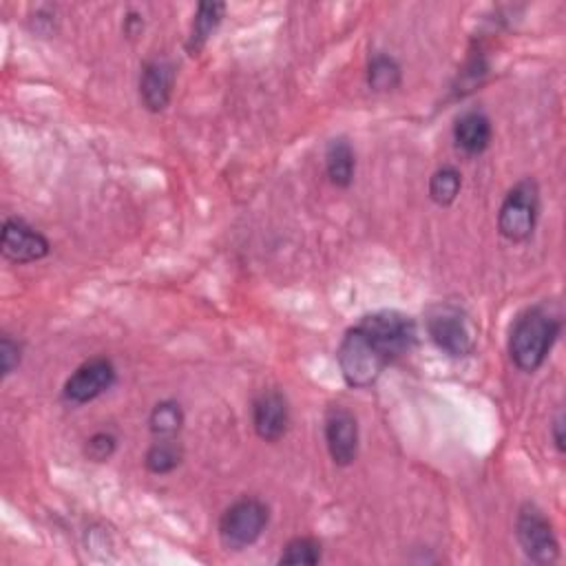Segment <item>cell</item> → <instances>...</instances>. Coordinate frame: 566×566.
Returning <instances> with one entry per match:
<instances>
[{
  "mask_svg": "<svg viewBox=\"0 0 566 566\" xmlns=\"http://www.w3.org/2000/svg\"><path fill=\"white\" fill-rule=\"evenodd\" d=\"M356 325L389 358V363L409 354L411 347L416 345V323L411 316L402 312L378 310V312L365 314Z\"/></svg>",
  "mask_w": 566,
  "mask_h": 566,
  "instance_id": "5b68a950",
  "label": "cell"
},
{
  "mask_svg": "<svg viewBox=\"0 0 566 566\" xmlns=\"http://www.w3.org/2000/svg\"><path fill=\"white\" fill-rule=\"evenodd\" d=\"M184 427V409L177 400H159L148 413V429L155 438H177Z\"/></svg>",
  "mask_w": 566,
  "mask_h": 566,
  "instance_id": "ac0fdd59",
  "label": "cell"
},
{
  "mask_svg": "<svg viewBox=\"0 0 566 566\" xmlns=\"http://www.w3.org/2000/svg\"><path fill=\"white\" fill-rule=\"evenodd\" d=\"M515 537L524 555L535 564H553L559 557V542L548 517L531 502L522 504L515 517Z\"/></svg>",
  "mask_w": 566,
  "mask_h": 566,
  "instance_id": "8992f818",
  "label": "cell"
},
{
  "mask_svg": "<svg viewBox=\"0 0 566 566\" xmlns=\"http://www.w3.org/2000/svg\"><path fill=\"white\" fill-rule=\"evenodd\" d=\"M175 64L168 57H150L142 64L139 73V99L146 111L161 113L172 97Z\"/></svg>",
  "mask_w": 566,
  "mask_h": 566,
  "instance_id": "8fae6325",
  "label": "cell"
},
{
  "mask_svg": "<svg viewBox=\"0 0 566 566\" xmlns=\"http://www.w3.org/2000/svg\"><path fill=\"white\" fill-rule=\"evenodd\" d=\"M184 460V449L177 444L175 438H157L144 455V464L150 473L155 475H166L172 473Z\"/></svg>",
  "mask_w": 566,
  "mask_h": 566,
  "instance_id": "e0dca14e",
  "label": "cell"
},
{
  "mask_svg": "<svg viewBox=\"0 0 566 566\" xmlns=\"http://www.w3.org/2000/svg\"><path fill=\"white\" fill-rule=\"evenodd\" d=\"M117 449V438L111 431H95L84 442V455L93 462H106Z\"/></svg>",
  "mask_w": 566,
  "mask_h": 566,
  "instance_id": "44dd1931",
  "label": "cell"
},
{
  "mask_svg": "<svg viewBox=\"0 0 566 566\" xmlns=\"http://www.w3.org/2000/svg\"><path fill=\"white\" fill-rule=\"evenodd\" d=\"M462 188V175L453 166H442L429 177V197L438 206H451Z\"/></svg>",
  "mask_w": 566,
  "mask_h": 566,
  "instance_id": "d6986e66",
  "label": "cell"
},
{
  "mask_svg": "<svg viewBox=\"0 0 566 566\" xmlns=\"http://www.w3.org/2000/svg\"><path fill=\"white\" fill-rule=\"evenodd\" d=\"M493 137L491 119L480 108H469L455 117L453 142L464 155H480L489 148Z\"/></svg>",
  "mask_w": 566,
  "mask_h": 566,
  "instance_id": "4fadbf2b",
  "label": "cell"
},
{
  "mask_svg": "<svg viewBox=\"0 0 566 566\" xmlns=\"http://www.w3.org/2000/svg\"><path fill=\"white\" fill-rule=\"evenodd\" d=\"M223 13H226L223 2H199L197 11L192 15L190 33L186 38V53L188 55H199L201 53V49L208 44L214 29L221 24Z\"/></svg>",
  "mask_w": 566,
  "mask_h": 566,
  "instance_id": "5bb4252c",
  "label": "cell"
},
{
  "mask_svg": "<svg viewBox=\"0 0 566 566\" xmlns=\"http://www.w3.org/2000/svg\"><path fill=\"white\" fill-rule=\"evenodd\" d=\"M0 252L4 259L13 263H33L51 252V243L40 230L29 226L24 219L9 217L2 221Z\"/></svg>",
  "mask_w": 566,
  "mask_h": 566,
  "instance_id": "30bf717a",
  "label": "cell"
},
{
  "mask_svg": "<svg viewBox=\"0 0 566 566\" xmlns=\"http://www.w3.org/2000/svg\"><path fill=\"white\" fill-rule=\"evenodd\" d=\"M325 447L334 464L349 467L358 455V420L343 405H329L323 418Z\"/></svg>",
  "mask_w": 566,
  "mask_h": 566,
  "instance_id": "9c48e42d",
  "label": "cell"
},
{
  "mask_svg": "<svg viewBox=\"0 0 566 566\" xmlns=\"http://www.w3.org/2000/svg\"><path fill=\"white\" fill-rule=\"evenodd\" d=\"M22 358V347L18 345V340H13L9 334H2L0 338V374L2 378H7Z\"/></svg>",
  "mask_w": 566,
  "mask_h": 566,
  "instance_id": "7402d4cb",
  "label": "cell"
},
{
  "mask_svg": "<svg viewBox=\"0 0 566 566\" xmlns=\"http://www.w3.org/2000/svg\"><path fill=\"white\" fill-rule=\"evenodd\" d=\"M551 436H553V442H555V449L559 453H564L566 449V436H564V413L559 411L551 424Z\"/></svg>",
  "mask_w": 566,
  "mask_h": 566,
  "instance_id": "603a6c76",
  "label": "cell"
},
{
  "mask_svg": "<svg viewBox=\"0 0 566 566\" xmlns=\"http://www.w3.org/2000/svg\"><path fill=\"white\" fill-rule=\"evenodd\" d=\"M336 360L343 380L354 389L371 387L389 365V358L371 343V338L358 327H349L336 349Z\"/></svg>",
  "mask_w": 566,
  "mask_h": 566,
  "instance_id": "7a4b0ae2",
  "label": "cell"
},
{
  "mask_svg": "<svg viewBox=\"0 0 566 566\" xmlns=\"http://www.w3.org/2000/svg\"><path fill=\"white\" fill-rule=\"evenodd\" d=\"M281 564L314 566L321 562V542L314 537H292L279 557Z\"/></svg>",
  "mask_w": 566,
  "mask_h": 566,
  "instance_id": "ffe728a7",
  "label": "cell"
},
{
  "mask_svg": "<svg viewBox=\"0 0 566 566\" xmlns=\"http://www.w3.org/2000/svg\"><path fill=\"white\" fill-rule=\"evenodd\" d=\"M252 427L265 442H279L290 427L287 398L276 389L261 391L252 402Z\"/></svg>",
  "mask_w": 566,
  "mask_h": 566,
  "instance_id": "7c38bea8",
  "label": "cell"
},
{
  "mask_svg": "<svg viewBox=\"0 0 566 566\" xmlns=\"http://www.w3.org/2000/svg\"><path fill=\"white\" fill-rule=\"evenodd\" d=\"M539 219V186L535 179L524 177L502 199L497 210V230L513 243L528 241Z\"/></svg>",
  "mask_w": 566,
  "mask_h": 566,
  "instance_id": "3957f363",
  "label": "cell"
},
{
  "mask_svg": "<svg viewBox=\"0 0 566 566\" xmlns=\"http://www.w3.org/2000/svg\"><path fill=\"white\" fill-rule=\"evenodd\" d=\"M117 380L115 365L106 356H95L84 360L75 371L66 378L62 387V398L71 405H84L106 394Z\"/></svg>",
  "mask_w": 566,
  "mask_h": 566,
  "instance_id": "ba28073f",
  "label": "cell"
},
{
  "mask_svg": "<svg viewBox=\"0 0 566 566\" xmlns=\"http://www.w3.org/2000/svg\"><path fill=\"white\" fill-rule=\"evenodd\" d=\"M427 332L431 340L453 358H464L475 347V338L464 314L453 305L431 307L427 314Z\"/></svg>",
  "mask_w": 566,
  "mask_h": 566,
  "instance_id": "52a82bcc",
  "label": "cell"
},
{
  "mask_svg": "<svg viewBox=\"0 0 566 566\" xmlns=\"http://www.w3.org/2000/svg\"><path fill=\"white\" fill-rule=\"evenodd\" d=\"M270 522V509L259 497L234 500L219 517V539L228 551L252 546Z\"/></svg>",
  "mask_w": 566,
  "mask_h": 566,
  "instance_id": "277c9868",
  "label": "cell"
},
{
  "mask_svg": "<svg viewBox=\"0 0 566 566\" xmlns=\"http://www.w3.org/2000/svg\"><path fill=\"white\" fill-rule=\"evenodd\" d=\"M367 86L376 93H389L400 86L402 82V69L396 62V57L387 53H376L367 62Z\"/></svg>",
  "mask_w": 566,
  "mask_h": 566,
  "instance_id": "2e32d148",
  "label": "cell"
},
{
  "mask_svg": "<svg viewBox=\"0 0 566 566\" xmlns=\"http://www.w3.org/2000/svg\"><path fill=\"white\" fill-rule=\"evenodd\" d=\"M559 332L562 318L555 310L544 303L526 307L515 318L509 334V354L515 367L526 374L537 371L551 354Z\"/></svg>",
  "mask_w": 566,
  "mask_h": 566,
  "instance_id": "6da1fadb",
  "label": "cell"
},
{
  "mask_svg": "<svg viewBox=\"0 0 566 566\" xmlns=\"http://www.w3.org/2000/svg\"><path fill=\"white\" fill-rule=\"evenodd\" d=\"M356 155L347 137L329 139L325 148V172L336 188H349L354 181Z\"/></svg>",
  "mask_w": 566,
  "mask_h": 566,
  "instance_id": "9a60e30c",
  "label": "cell"
}]
</instances>
